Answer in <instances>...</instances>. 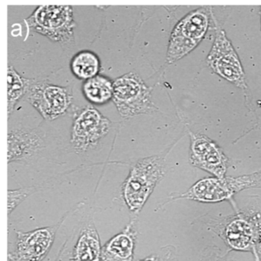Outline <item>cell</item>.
Instances as JSON below:
<instances>
[{
  "label": "cell",
  "mask_w": 261,
  "mask_h": 261,
  "mask_svg": "<svg viewBox=\"0 0 261 261\" xmlns=\"http://www.w3.org/2000/svg\"><path fill=\"white\" fill-rule=\"evenodd\" d=\"M164 174V160L158 155L140 159L133 165L122 189L131 212L137 215L141 211Z\"/></svg>",
  "instance_id": "cell-1"
},
{
  "label": "cell",
  "mask_w": 261,
  "mask_h": 261,
  "mask_svg": "<svg viewBox=\"0 0 261 261\" xmlns=\"http://www.w3.org/2000/svg\"><path fill=\"white\" fill-rule=\"evenodd\" d=\"M25 22L29 30L39 33L53 42L64 46L74 42L76 23L71 6H40Z\"/></svg>",
  "instance_id": "cell-2"
},
{
  "label": "cell",
  "mask_w": 261,
  "mask_h": 261,
  "mask_svg": "<svg viewBox=\"0 0 261 261\" xmlns=\"http://www.w3.org/2000/svg\"><path fill=\"white\" fill-rule=\"evenodd\" d=\"M112 100L123 118L149 114L155 110L152 101V88L137 73H126L113 82Z\"/></svg>",
  "instance_id": "cell-3"
},
{
  "label": "cell",
  "mask_w": 261,
  "mask_h": 261,
  "mask_svg": "<svg viewBox=\"0 0 261 261\" xmlns=\"http://www.w3.org/2000/svg\"><path fill=\"white\" fill-rule=\"evenodd\" d=\"M24 99L33 105L45 120H56L66 114L74 100L72 88L50 84L45 79H25Z\"/></svg>",
  "instance_id": "cell-4"
},
{
  "label": "cell",
  "mask_w": 261,
  "mask_h": 261,
  "mask_svg": "<svg viewBox=\"0 0 261 261\" xmlns=\"http://www.w3.org/2000/svg\"><path fill=\"white\" fill-rule=\"evenodd\" d=\"M209 18L206 10L198 9L178 22L169 40L167 62L173 63L192 51L207 33Z\"/></svg>",
  "instance_id": "cell-5"
},
{
  "label": "cell",
  "mask_w": 261,
  "mask_h": 261,
  "mask_svg": "<svg viewBox=\"0 0 261 261\" xmlns=\"http://www.w3.org/2000/svg\"><path fill=\"white\" fill-rule=\"evenodd\" d=\"M111 121L92 105L77 110L74 114L71 143L77 153L94 149L109 132Z\"/></svg>",
  "instance_id": "cell-6"
},
{
  "label": "cell",
  "mask_w": 261,
  "mask_h": 261,
  "mask_svg": "<svg viewBox=\"0 0 261 261\" xmlns=\"http://www.w3.org/2000/svg\"><path fill=\"white\" fill-rule=\"evenodd\" d=\"M261 186V174L244 175L238 178H209L198 181L187 192L177 198H190L202 202H217L228 199L237 192Z\"/></svg>",
  "instance_id": "cell-7"
},
{
  "label": "cell",
  "mask_w": 261,
  "mask_h": 261,
  "mask_svg": "<svg viewBox=\"0 0 261 261\" xmlns=\"http://www.w3.org/2000/svg\"><path fill=\"white\" fill-rule=\"evenodd\" d=\"M212 69L228 82L241 88H247L242 65L230 41L222 30L216 38L207 59Z\"/></svg>",
  "instance_id": "cell-8"
},
{
  "label": "cell",
  "mask_w": 261,
  "mask_h": 261,
  "mask_svg": "<svg viewBox=\"0 0 261 261\" xmlns=\"http://www.w3.org/2000/svg\"><path fill=\"white\" fill-rule=\"evenodd\" d=\"M56 232L53 227L29 232L17 230L16 249L9 253V261H42L53 245Z\"/></svg>",
  "instance_id": "cell-9"
},
{
  "label": "cell",
  "mask_w": 261,
  "mask_h": 261,
  "mask_svg": "<svg viewBox=\"0 0 261 261\" xmlns=\"http://www.w3.org/2000/svg\"><path fill=\"white\" fill-rule=\"evenodd\" d=\"M190 160L192 164L217 178H224L227 159L213 141L199 134H191Z\"/></svg>",
  "instance_id": "cell-10"
},
{
  "label": "cell",
  "mask_w": 261,
  "mask_h": 261,
  "mask_svg": "<svg viewBox=\"0 0 261 261\" xmlns=\"http://www.w3.org/2000/svg\"><path fill=\"white\" fill-rule=\"evenodd\" d=\"M43 145V138L36 129H10L8 132V163L30 160L42 149Z\"/></svg>",
  "instance_id": "cell-11"
},
{
  "label": "cell",
  "mask_w": 261,
  "mask_h": 261,
  "mask_svg": "<svg viewBox=\"0 0 261 261\" xmlns=\"http://www.w3.org/2000/svg\"><path fill=\"white\" fill-rule=\"evenodd\" d=\"M135 220L102 247L100 261H133L137 239Z\"/></svg>",
  "instance_id": "cell-12"
},
{
  "label": "cell",
  "mask_w": 261,
  "mask_h": 261,
  "mask_svg": "<svg viewBox=\"0 0 261 261\" xmlns=\"http://www.w3.org/2000/svg\"><path fill=\"white\" fill-rule=\"evenodd\" d=\"M102 248L94 221L90 220L82 228L74 247L72 261H100Z\"/></svg>",
  "instance_id": "cell-13"
},
{
  "label": "cell",
  "mask_w": 261,
  "mask_h": 261,
  "mask_svg": "<svg viewBox=\"0 0 261 261\" xmlns=\"http://www.w3.org/2000/svg\"><path fill=\"white\" fill-rule=\"evenodd\" d=\"M100 67L101 65L98 56L88 50L77 53L71 59V71L81 80H89L99 75Z\"/></svg>",
  "instance_id": "cell-14"
},
{
  "label": "cell",
  "mask_w": 261,
  "mask_h": 261,
  "mask_svg": "<svg viewBox=\"0 0 261 261\" xmlns=\"http://www.w3.org/2000/svg\"><path fill=\"white\" fill-rule=\"evenodd\" d=\"M82 89L87 100L94 105H105L113 98V82L105 76L85 81Z\"/></svg>",
  "instance_id": "cell-15"
},
{
  "label": "cell",
  "mask_w": 261,
  "mask_h": 261,
  "mask_svg": "<svg viewBox=\"0 0 261 261\" xmlns=\"http://www.w3.org/2000/svg\"><path fill=\"white\" fill-rule=\"evenodd\" d=\"M226 234L228 244L236 250H248L254 244L253 227L244 220H235L229 224Z\"/></svg>",
  "instance_id": "cell-16"
},
{
  "label": "cell",
  "mask_w": 261,
  "mask_h": 261,
  "mask_svg": "<svg viewBox=\"0 0 261 261\" xmlns=\"http://www.w3.org/2000/svg\"><path fill=\"white\" fill-rule=\"evenodd\" d=\"M25 93V79L21 77L14 67L9 65L7 69V97L8 116L11 115L18 102L23 98Z\"/></svg>",
  "instance_id": "cell-17"
},
{
  "label": "cell",
  "mask_w": 261,
  "mask_h": 261,
  "mask_svg": "<svg viewBox=\"0 0 261 261\" xmlns=\"http://www.w3.org/2000/svg\"><path fill=\"white\" fill-rule=\"evenodd\" d=\"M36 187L22 188L8 191V215H10L19 204L36 192Z\"/></svg>",
  "instance_id": "cell-18"
},
{
  "label": "cell",
  "mask_w": 261,
  "mask_h": 261,
  "mask_svg": "<svg viewBox=\"0 0 261 261\" xmlns=\"http://www.w3.org/2000/svg\"><path fill=\"white\" fill-rule=\"evenodd\" d=\"M140 261H155V260H154L153 259H149V258H148V259H143V260H140Z\"/></svg>",
  "instance_id": "cell-19"
},
{
  "label": "cell",
  "mask_w": 261,
  "mask_h": 261,
  "mask_svg": "<svg viewBox=\"0 0 261 261\" xmlns=\"http://www.w3.org/2000/svg\"><path fill=\"white\" fill-rule=\"evenodd\" d=\"M260 10H261V8H260Z\"/></svg>",
  "instance_id": "cell-20"
}]
</instances>
